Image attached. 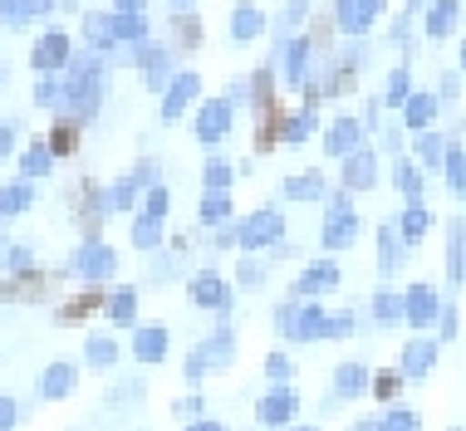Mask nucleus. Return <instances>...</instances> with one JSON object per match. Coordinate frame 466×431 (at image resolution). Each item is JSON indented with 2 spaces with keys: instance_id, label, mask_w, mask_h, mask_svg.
<instances>
[{
  "instance_id": "20",
  "label": "nucleus",
  "mask_w": 466,
  "mask_h": 431,
  "mask_svg": "<svg viewBox=\"0 0 466 431\" xmlns=\"http://www.w3.org/2000/svg\"><path fill=\"white\" fill-rule=\"evenodd\" d=\"M378 15V0H339V20L349 25V30H363Z\"/></svg>"
},
{
  "instance_id": "14",
  "label": "nucleus",
  "mask_w": 466,
  "mask_h": 431,
  "mask_svg": "<svg viewBox=\"0 0 466 431\" xmlns=\"http://www.w3.org/2000/svg\"><path fill=\"white\" fill-rule=\"evenodd\" d=\"M275 236H280V216H275V211H260L256 221L241 226V246H250V250L266 246V240H275Z\"/></svg>"
},
{
  "instance_id": "40",
  "label": "nucleus",
  "mask_w": 466,
  "mask_h": 431,
  "mask_svg": "<svg viewBox=\"0 0 466 431\" xmlns=\"http://www.w3.org/2000/svg\"><path fill=\"white\" fill-rule=\"evenodd\" d=\"M177 40H182V45H197V40H201V25H197L192 15H177Z\"/></svg>"
},
{
  "instance_id": "7",
  "label": "nucleus",
  "mask_w": 466,
  "mask_h": 431,
  "mask_svg": "<svg viewBox=\"0 0 466 431\" xmlns=\"http://www.w3.org/2000/svg\"><path fill=\"white\" fill-rule=\"evenodd\" d=\"M359 231V221H354V211H349V201H334V211H329V226H324V246L339 250V246H349Z\"/></svg>"
},
{
  "instance_id": "12",
  "label": "nucleus",
  "mask_w": 466,
  "mask_h": 431,
  "mask_svg": "<svg viewBox=\"0 0 466 431\" xmlns=\"http://www.w3.org/2000/svg\"><path fill=\"white\" fill-rule=\"evenodd\" d=\"M79 128H84L79 118H59L55 128H49V137H45L49 152H55V157H74V152H79Z\"/></svg>"
},
{
  "instance_id": "25",
  "label": "nucleus",
  "mask_w": 466,
  "mask_h": 431,
  "mask_svg": "<svg viewBox=\"0 0 466 431\" xmlns=\"http://www.w3.org/2000/svg\"><path fill=\"white\" fill-rule=\"evenodd\" d=\"M84 40H89L94 49L113 45V15H84Z\"/></svg>"
},
{
  "instance_id": "21",
  "label": "nucleus",
  "mask_w": 466,
  "mask_h": 431,
  "mask_svg": "<svg viewBox=\"0 0 466 431\" xmlns=\"http://www.w3.org/2000/svg\"><path fill=\"white\" fill-rule=\"evenodd\" d=\"M157 240H162V216H137V221H133V246L137 250H153L157 246Z\"/></svg>"
},
{
  "instance_id": "29",
  "label": "nucleus",
  "mask_w": 466,
  "mask_h": 431,
  "mask_svg": "<svg viewBox=\"0 0 466 431\" xmlns=\"http://www.w3.org/2000/svg\"><path fill=\"white\" fill-rule=\"evenodd\" d=\"M359 147V123H334L329 128V152H354Z\"/></svg>"
},
{
  "instance_id": "47",
  "label": "nucleus",
  "mask_w": 466,
  "mask_h": 431,
  "mask_svg": "<svg viewBox=\"0 0 466 431\" xmlns=\"http://www.w3.org/2000/svg\"><path fill=\"white\" fill-rule=\"evenodd\" d=\"M197 412H201V402H197V397H187V402H177V416H182V422H192Z\"/></svg>"
},
{
  "instance_id": "17",
  "label": "nucleus",
  "mask_w": 466,
  "mask_h": 431,
  "mask_svg": "<svg viewBox=\"0 0 466 431\" xmlns=\"http://www.w3.org/2000/svg\"><path fill=\"white\" fill-rule=\"evenodd\" d=\"M84 363L98 367V373H108V367L118 363V344H113L108 334H89V344H84Z\"/></svg>"
},
{
  "instance_id": "8",
  "label": "nucleus",
  "mask_w": 466,
  "mask_h": 431,
  "mask_svg": "<svg viewBox=\"0 0 466 431\" xmlns=\"http://www.w3.org/2000/svg\"><path fill=\"white\" fill-rule=\"evenodd\" d=\"M432 363H437V344H432V338H412V344L402 348V377H422Z\"/></svg>"
},
{
  "instance_id": "43",
  "label": "nucleus",
  "mask_w": 466,
  "mask_h": 431,
  "mask_svg": "<svg viewBox=\"0 0 466 431\" xmlns=\"http://www.w3.org/2000/svg\"><path fill=\"white\" fill-rule=\"evenodd\" d=\"M451 192L466 196V157H457V152H451Z\"/></svg>"
},
{
  "instance_id": "33",
  "label": "nucleus",
  "mask_w": 466,
  "mask_h": 431,
  "mask_svg": "<svg viewBox=\"0 0 466 431\" xmlns=\"http://www.w3.org/2000/svg\"><path fill=\"white\" fill-rule=\"evenodd\" d=\"M369 387H373V397H378V402H388V397H398L402 377H398V373H378V377H373Z\"/></svg>"
},
{
  "instance_id": "39",
  "label": "nucleus",
  "mask_w": 466,
  "mask_h": 431,
  "mask_svg": "<svg viewBox=\"0 0 466 431\" xmlns=\"http://www.w3.org/2000/svg\"><path fill=\"white\" fill-rule=\"evenodd\" d=\"M20 426V402L0 392V431H15Z\"/></svg>"
},
{
  "instance_id": "26",
  "label": "nucleus",
  "mask_w": 466,
  "mask_h": 431,
  "mask_svg": "<svg viewBox=\"0 0 466 431\" xmlns=\"http://www.w3.org/2000/svg\"><path fill=\"white\" fill-rule=\"evenodd\" d=\"M137 65H143V79L147 84H162V74H167V55H162V49H137Z\"/></svg>"
},
{
  "instance_id": "4",
  "label": "nucleus",
  "mask_w": 466,
  "mask_h": 431,
  "mask_svg": "<svg viewBox=\"0 0 466 431\" xmlns=\"http://www.w3.org/2000/svg\"><path fill=\"white\" fill-rule=\"evenodd\" d=\"M437 314H442V304H437V289H427V285H412L408 295H402V319H408L412 328L432 324Z\"/></svg>"
},
{
  "instance_id": "45",
  "label": "nucleus",
  "mask_w": 466,
  "mask_h": 431,
  "mask_svg": "<svg viewBox=\"0 0 466 431\" xmlns=\"http://www.w3.org/2000/svg\"><path fill=\"white\" fill-rule=\"evenodd\" d=\"M270 377H275V383H280V377H289V358H285V353H270Z\"/></svg>"
},
{
  "instance_id": "32",
  "label": "nucleus",
  "mask_w": 466,
  "mask_h": 431,
  "mask_svg": "<svg viewBox=\"0 0 466 431\" xmlns=\"http://www.w3.org/2000/svg\"><path fill=\"white\" fill-rule=\"evenodd\" d=\"M201 216H207V221L217 226V221H226V216H231V201H226L221 192H211L207 201H201Z\"/></svg>"
},
{
  "instance_id": "52",
  "label": "nucleus",
  "mask_w": 466,
  "mask_h": 431,
  "mask_svg": "<svg viewBox=\"0 0 466 431\" xmlns=\"http://www.w3.org/2000/svg\"><path fill=\"white\" fill-rule=\"evenodd\" d=\"M354 431H378V422H359Z\"/></svg>"
},
{
  "instance_id": "37",
  "label": "nucleus",
  "mask_w": 466,
  "mask_h": 431,
  "mask_svg": "<svg viewBox=\"0 0 466 431\" xmlns=\"http://www.w3.org/2000/svg\"><path fill=\"white\" fill-rule=\"evenodd\" d=\"M451 15H457V5H451V0H442V5L432 10V20H427V30H432V35H447V30H451Z\"/></svg>"
},
{
  "instance_id": "2",
  "label": "nucleus",
  "mask_w": 466,
  "mask_h": 431,
  "mask_svg": "<svg viewBox=\"0 0 466 431\" xmlns=\"http://www.w3.org/2000/svg\"><path fill=\"white\" fill-rule=\"evenodd\" d=\"M69 59H74V49H69V35H65V30H49V35H40V40H35L30 65L40 69V74H65Z\"/></svg>"
},
{
  "instance_id": "46",
  "label": "nucleus",
  "mask_w": 466,
  "mask_h": 431,
  "mask_svg": "<svg viewBox=\"0 0 466 431\" xmlns=\"http://www.w3.org/2000/svg\"><path fill=\"white\" fill-rule=\"evenodd\" d=\"M207 182H211V192H221V186H226V167H221V162H211V167H207Z\"/></svg>"
},
{
  "instance_id": "24",
  "label": "nucleus",
  "mask_w": 466,
  "mask_h": 431,
  "mask_svg": "<svg viewBox=\"0 0 466 431\" xmlns=\"http://www.w3.org/2000/svg\"><path fill=\"white\" fill-rule=\"evenodd\" d=\"M369 383H373V377H369V373H363V367H359V363H349V367H339V377H334V387H339V392H344V397H359V392H363V387H369Z\"/></svg>"
},
{
  "instance_id": "9",
  "label": "nucleus",
  "mask_w": 466,
  "mask_h": 431,
  "mask_svg": "<svg viewBox=\"0 0 466 431\" xmlns=\"http://www.w3.org/2000/svg\"><path fill=\"white\" fill-rule=\"evenodd\" d=\"M289 412H295V392H289V387L270 392V397H260V407H256V416H260L266 426H285Z\"/></svg>"
},
{
  "instance_id": "36",
  "label": "nucleus",
  "mask_w": 466,
  "mask_h": 431,
  "mask_svg": "<svg viewBox=\"0 0 466 431\" xmlns=\"http://www.w3.org/2000/svg\"><path fill=\"white\" fill-rule=\"evenodd\" d=\"M256 30H260V15L250 5H241V10H236V40H250Z\"/></svg>"
},
{
  "instance_id": "53",
  "label": "nucleus",
  "mask_w": 466,
  "mask_h": 431,
  "mask_svg": "<svg viewBox=\"0 0 466 431\" xmlns=\"http://www.w3.org/2000/svg\"><path fill=\"white\" fill-rule=\"evenodd\" d=\"M0 256H5V240H0Z\"/></svg>"
},
{
  "instance_id": "18",
  "label": "nucleus",
  "mask_w": 466,
  "mask_h": 431,
  "mask_svg": "<svg viewBox=\"0 0 466 431\" xmlns=\"http://www.w3.org/2000/svg\"><path fill=\"white\" fill-rule=\"evenodd\" d=\"M197 74H182V79L177 84H172V94H167V104H162V118H177V113L187 108V104H192V98H197Z\"/></svg>"
},
{
  "instance_id": "5",
  "label": "nucleus",
  "mask_w": 466,
  "mask_h": 431,
  "mask_svg": "<svg viewBox=\"0 0 466 431\" xmlns=\"http://www.w3.org/2000/svg\"><path fill=\"white\" fill-rule=\"evenodd\" d=\"M94 309H108L104 285H89V289H84V295L74 299V304H59V309H55V319H59V324H84Z\"/></svg>"
},
{
  "instance_id": "16",
  "label": "nucleus",
  "mask_w": 466,
  "mask_h": 431,
  "mask_svg": "<svg viewBox=\"0 0 466 431\" xmlns=\"http://www.w3.org/2000/svg\"><path fill=\"white\" fill-rule=\"evenodd\" d=\"M30 201H35V186H30V182H10V186H0V221H10V216L30 211Z\"/></svg>"
},
{
  "instance_id": "44",
  "label": "nucleus",
  "mask_w": 466,
  "mask_h": 431,
  "mask_svg": "<svg viewBox=\"0 0 466 431\" xmlns=\"http://www.w3.org/2000/svg\"><path fill=\"white\" fill-rule=\"evenodd\" d=\"M319 192V182H314V172H305V182H289V196H314Z\"/></svg>"
},
{
  "instance_id": "3",
  "label": "nucleus",
  "mask_w": 466,
  "mask_h": 431,
  "mask_svg": "<svg viewBox=\"0 0 466 431\" xmlns=\"http://www.w3.org/2000/svg\"><path fill=\"white\" fill-rule=\"evenodd\" d=\"M49 285H55V275L25 270V275H10V280H0V299H5V304H40V299L49 295Z\"/></svg>"
},
{
  "instance_id": "48",
  "label": "nucleus",
  "mask_w": 466,
  "mask_h": 431,
  "mask_svg": "<svg viewBox=\"0 0 466 431\" xmlns=\"http://www.w3.org/2000/svg\"><path fill=\"white\" fill-rule=\"evenodd\" d=\"M10 147H15V133H10L5 123H0V157H10Z\"/></svg>"
},
{
  "instance_id": "41",
  "label": "nucleus",
  "mask_w": 466,
  "mask_h": 431,
  "mask_svg": "<svg viewBox=\"0 0 466 431\" xmlns=\"http://www.w3.org/2000/svg\"><path fill=\"white\" fill-rule=\"evenodd\" d=\"M427 118H432V104H427V98H412V108H408V123H412V128H422Z\"/></svg>"
},
{
  "instance_id": "1",
  "label": "nucleus",
  "mask_w": 466,
  "mask_h": 431,
  "mask_svg": "<svg viewBox=\"0 0 466 431\" xmlns=\"http://www.w3.org/2000/svg\"><path fill=\"white\" fill-rule=\"evenodd\" d=\"M69 270L79 275V280H89V285H108V275L118 270V256H113V246H104V240H84V250L69 260Z\"/></svg>"
},
{
  "instance_id": "34",
  "label": "nucleus",
  "mask_w": 466,
  "mask_h": 431,
  "mask_svg": "<svg viewBox=\"0 0 466 431\" xmlns=\"http://www.w3.org/2000/svg\"><path fill=\"white\" fill-rule=\"evenodd\" d=\"M133 201H137V182H118V186L108 192V206H113V211H128Z\"/></svg>"
},
{
  "instance_id": "31",
  "label": "nucleus",
  "mask_w": 466,
  "mask_h": 431,
  "mask_svg": "<svg viewBox=\"0 0 466 431\" xmlns=\"http://www.w3.org/2000/svg\"><path fill=\"white\" fill-rule=\"evenodd\" d=\"M344 182H349V186H369V182H373V157H354V162H349Z\"/></svg>"
},
{
  "instance_id": "30",
  "label": "nucleus",
  "mask_w": 466,
  "mask_h": 431,
  "mask_svg": "<svg viewBox=\"0 0 466 431\" xmlns=\"http://www.w3.org/2000/svg\"><path fill=\"white\" fill-rule=\"evenodd\" d=\"M378 431H418V416H412L408 407H393L383 422H378Z\"/></svg>"
},
{
  "instance_id": "10",
  "label": "nucleus",
  "mask_w": 466,
  "mask_h": 431,
  "mask_svg": "<svg viewBox=\"0 0 466 431\" xmlns=\"http://www.w3.org/2000/svg\"><path fill=\"white\" fill-rule=\"evenodd\" d=\"M133 319H137V289H133V285H118V289H108V324L128 328Z\"/></svg>"
},
{
  "instance_id": "51",
  "label": "nucleus",
  "mask_w": 466,
  "mask_h": 431,
  "mask_svg": "<svg viewBox=\"0 0 466 431\" xmlns=\"http://www.w3.org/2000/svg\"><path fill=\"white\" fill-rule=\"evenodd\" d=\"M113 5H118V10H143L147 0H113Z\"/></svg>"
},
{
  "instance_id": "50",
  "label": "nucleus",
  "mask_w": 466,
  "mask_h": 431,
  "mask_svg": "<svg viewBox=\"0 0 466 431\" xmlns=\"http://www.w3.org/2000/svg\"><path fill=\"white\" fill-rule=\"evenodd\" d=\"M187 431H226L221 422H187Z\"/></svg>"
},
{
  "instance_id": "11",
  "label": "nucleus",
  "mask_w": 466,
  "mask_h": 431,
  "mask_svg": "<svg viewBox=\"0 0 466 431\" xmlns=\"http://www.w3.org/2000/svg\"><path fill=\"white\" fill-rule=\"evenodd\" d=\"M133 358L137 363H162V358H167V328H143V334H137L133 338Z\"/></svg>"
},
{
  "instance_id": "19",
  "label": "nucleus",
  "mask_w": 466,
  "mask_h": 431,
  "mask_svg": "<svg viewBox=\"0 0 466 431\" xmlns=\"http://www.w3.org/2000/svg\"><path fill=\"white\" fill-rule=\"evenodd\" d=\"M192 295H197L201 309H221V304L231 299V295H226V285L217 280V275H197V280H192Z\"/></svg>"
},
{
  "instance_id": "49",
  "label": "nucleus",
  "mask_w": 466,
  "mask_h": 431,
  "mask_svg": "<svg viewBox=\"0 0 466 431\" xmlns=\"http://www.w3.org/2000/svg\"><path fill=\"white\" fill-rule=\"evenodd\" d=\"M451 334H457V314L442 309V338H451Z\"/></svg>"
},
{
  "instance_id": "27",
  "label": "nucleus",
  "mask_w": 466,
  "mask_h": 431,
  "mask_svg": "<svg viewBox=\"0 0 466 431\" xmlns=\"http://www.w3.org/2000/svg\"><path fill=\"white\" fill-rule=\"evenodd\" d=\"M373 314H378L383 324H398V319H402V295H393V289H378Z\"/></svg>"
},
{
  "instance_id": "35",
  "label": "nucleus",
  "mask_w": 466,
  "mask_h": 431,
  "mask_svg": "<svg viewBox=\"0 0 466 431\" xmlns=\"http://www.w3.org/2000/svg\"><path fill=\"white\" fill-rule=\"evenodd\" d=\"M5 265H10V275H25V270H35V256H30V246H10V250H5Z\"/></svg>"
},
{
  "instance_id": "38",
  "label": "nucleus",
  "mask_w": 466,
  "mask_h": 431,
  "mask_svg": "<svg viewBox=\"0 0 466 431\" xmlns=\"http://www.w3.org/2000/svg\"><path fill=\"white\" fill-rule=\"evenodd\" d=\"M427 231V211L422 206H408V221H402V240H418Z\"/></svg>"
},
{
  "instance_id": "42",
  "label": "nucleus",
  "mask_w": 466,
  "mask_h": 431,
  "mask_svg": "<svg viewBox=\"0 0 466 431\" xmlns=\"http://www.w3.org/2000/svg\"><path fill=\"white\" fill-rule=\"evenodd\" d=\"M378 250H383V270H398V260H402V256H398V240L383 236V240H378Z\"/></svg>"
},
{
  "instance_id": "22",
  "label": "nucleus",
  "mask_w": 466,
  "mask_h": 431,
  "mask_svg": "<svg viewBox=\"0 0 466 431\" xmlns=\"http://www.w3.org/2000/svg\"><path fill=\"white\" fill-rule=\"evenodd\" d=\"M334 280H339V270H334V265H314V270H305V280L295 285V295L305 299V295H314V289H329Z\"/></svg>"
},
{
  "instance_id": "28",
  "label": "nucleus",
  "mask_w": 466,
  "mask_h": 431,
  "mask_svg": "<svg viewBox=\"0 0 466 431\" xmlns=\"http://www.w3.org/2000/svg\"><path fill=\"white\" fill-rule=\"evenodd\" d=\"M461 275H466V226L457 221L451 226V280L461 285Z\"/></svg>"
},
{
  "instance_id": "15",
  "label": "nucleus",
  "mask_w": 466,
  "mask_h": 431,
  "mask_svg": "<svg viewBox=\"0 0 466 431\" xmlns=\"http://www.w3.org/2000/svg\"><path fill=\"white\" fill-rule=\"evenodd\" d=\"M226 128H231V108H226V104H207V108H201V118H197L201 143H217Z\"/></svg>"
},
{
  "instance_id": "23",
  "label": "nucleus",
  "mask_w": 466,
  "mask_h": 431,
  "mask_svg": "<svg viewBox=\"0 0 466 431\" xmlns=\"http://www.w3.org/2000/svg\"><path fill=\"white\" fill-rule=\"evenodd\" d=\"M143 35H147V25L137 10H118L113 15V40H143Z\"/></svg>"
},
{
  "instance_id": "6",
  "label": "nucleus",
  "mask_w": 466,
  "mask_h": 431,
  "mask_svg": "<svg viewBox=\"0 0 466 431\" xmlns=\"http://www.w3.org/2000/svg\"><path fill=\"white\" fill-rule=\"evenodd\" d=\"M74 387H79V367H74V363H49V367H45V377H40V397L59 402V397H69Z\"/></svg>"
},
{
  "instance_id": "13",
  "label": "nucleus",
  "mask_w": 466,
  "mask_h": 431,
  "mask_svg": "<svg viewBox=\"0 0 466 431\" xmlns=\"http://www.w3.org/2000/svg\"><path fill=\"white\" fill-rule=\"evenodd\" d=\"M49 167H55V152H49V143L30 137V147L20 152V172H25V182H35V176H49Z\"/></svg>"
}]
</instances>
